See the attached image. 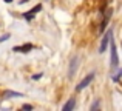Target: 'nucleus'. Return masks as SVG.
<instances>
[{"instance_id":"obj_14","label":"nucleus","mask_w":122,"mask_h":111,"mask_svg":"<svg viewBox=\"0 0 122 111\" xmlns=\"http://www.w3.org/2000/svg\"><path fill=\"white\" fill-rule=\"evenodd\" d=\"M5 2H6V3H11V2H12V0H5Z\"/></svg>"},{"instance_id":"obj_1","label":"nucleus","mask_w":122,"mask_h":111,"mask_svg":"<svg viewBox=\"0 0 122 111\" xmlns=\"http://www.w3.org/2000/svg\"><path fill=\"white\" fill-rule=\"evenodd\" d=\"M111 36H113V31L108 29L107 33H105V36H104V39H102V42H101V48H99V53H105V49H107V46H108V42L111 40Z\"/></svg>"},{"instance_id":"obj_11","label":"nucleus","mask_w":122,"mask_h":111,"mask_svg":"<svg viewBox=\"0 0 122 111\" xmlns=\"http://www.w3.org/2000/svg\"><path fill=\"white\" fill-rule=\"evenodd\" d=\"M119 76H121V69H119V71H117V74H116V76H114V80H116V82H117V80H119Z\"/></svg>"},{"instance_id":"obj_4","label":"nucleus","mask_w":122,"mask_h":111,"mask_svg":"<svg viewBox=\"0 0 122 111\" xmlns=\"http://www.w3.org/2000/svg\"><path fill=\"white\" fill-rule=\"evenodd\" d=\"M33 48H34L33 43H25V45H20V46H14L12 51H15V53H28V51H31Z\"/></svg>"},{"instance_id":"obj_10","label":"nucleus","mask_w":122,"mask_h":111,"mask_svg":"<svg viewBox=\"0 0 122 111\" xmlns=\"http://www.w3.org/2000/svg\"><path fill=\"white\" fill-rule=\"evenodd\" d=\"M9 37H11L9 34H5V36H2V37H0V43H2V42H6V40H8Z\"/></svg>"},{"instance_id":"obj_2","label":"nucleus","mask_w":122,"mask_h":111,"mask_svg":"<svg viewBox=\"0 0 122 111\" xmlns=\"http://www.w3.org/2000/svg\"><path fill=\"white\" fill-rule=\"evenodd\" d=\"M93 79H94V72H90V74L86 76L85 79H83V80L81 82V83H79L77 87H76V90H77V91H82L83 88H86L90 83H91V82H93Z\"/></svg>"},{"instance_id":"obj_5","label":"nucleus","mask_w":122,"mask_h":111,"mask_svg":"<svg viewBox=\"0 0 122 111\" xmlns=\"http://www.w3.org/2000/svg\"><path fill=\"white\" fill-rule=\"evenodd\" d=\"M40 9H42V5H37V6H34V8L31 9V11L25 12V14H23V17L26 19V20H33V17H34V15H36L37 12L40 11Z\"/></svg>"},{"instance_id":"obj_3","label":"nucleus","mask_w":122,"mask_h":111,"mask_svg":"<svg viewBox=\"0 0 122 111\" xmlns=\"http://www.w3.org/2000/svg\"><path fill=\"white\" fill-rule=\"evenodd\" d=\"M111 65H113L114 68H117V65H119L117 49H116V45H114V43H111Z\"/></svg>"},{"instance_id":"obj_12","label":"nucleus","mask_w":122,"mask_h":111,"mask_svg":"<svg viewBox=\"0 0 122 111\" xmlns=\"http://www.w3.org/2000/svg\"><path fill=\"white\" fill-rule=\"evenodd\" d=\"M22 108H23V110H33V106H31V105H23Z\"/></svg>"},{"instance_id":"obj_9","label":"nucleus","mask_w":122,"mask_h":111,"mask_svg":"<svg viewBox=\"0 0 122 111\" xmlns=\"http://www.w3.org/2000/svg\"><path fill=\"white\" fill-rule=\"evenodd\" d=\"M96 108H101V102H99V100H96V102L91 105V110H96Z\"/></svg>"},{"instance_id":"obj_7","label":"nucleus","mask_w":122,"mask_h":111,"mask_svg":"<svg viewBox=\"0 0 122 111\" xmlns=\"http://www.w3.org/2000/svg\"><path fill=\"white\" fill-rule=\"evenodd\" d=\"M76 68H77V57H73L71 65H70V77H73V76H74Z\"/></svg>"},{"instance_id":"obj_8","label":"nucleus","mask_w":122,"mask_h":111,"mask_svg":"<svg viewBox=\"0 0 122 111\" xmlns=\"http://www.w3.org/2000/svg\"><path fill=\"white\" fill-rule=\"evenodd\" d=\"M5 97H22V94L14 93V91H5Z\"/></svg>"},{"instance_id":"obj_6","label":"nucleus","mask_w":122,"mask_h":111,"mask_svg":"<svg viewBox=\"0 0 122 111\" xmlns=\"http://www.w3.org/2000/svg\"><path fill=\"white\" fill-rule=\"evenodd\" d=\"M74 106H76V99H74V97H71V99H70L68 102H66L65 105L62 106V110H63V111H70V110L74 108Z\"/></svg>"},{"instance_id":"obj_13","label":"nucleus","mask_w":122,"mask_h":111,"mask_svg":"<svg viewBox=\"0 0 122 111\" xmlns=\"http://www.w3.org/2000/svg\"><path fill=\"white\" fill-rule=\"evenodd\" d=\"M40 77H42V74H34V76H33L34 80H37V79H40Z\"/></svg>"}]
</instances>
